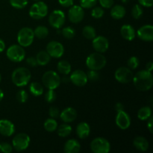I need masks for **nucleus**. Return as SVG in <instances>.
Listing matches in <instances>:
<instances>
[{
    "mask_svg": "<svg viewBox=\"0 0 153 153\" xmlns=\"http://www.w3.org/2000/svg\"><path fill=\"white\" fill-rule=\"evenodd\" d=\"M133 82L135 88L141 91H149L153 85V78L151 72L146 70L137 72L133 77Z\"/></svg>",
    "mask_w": 153,
    "mask_h": 153,
    "instance_id": "obj_1",
    "label": "nucleus"
},
{
    "mask_svg": "<svg viewBox=\"0 0 153 153\" xmlns=\"http://www.w3.org/2000/svg\"><path fill=\"white\" fill-rule=\"evenodd\" d=\"M31 77V73L25 67H18L13 70L11 75L12 82L17 87H23L28 85Z\"/></svg>",
    "mask_w": 153,
    "mask_h": 153,
    "instance_id": "obj_2",
    "label": "nucleus"
},
{
    "mask_svg": "<svg viewBox=\"0 0 153 153\" xmlns=\"http://www.w3.org/2000/svg\"><path fill=\"white\" fill-rule=\"evenodd\" d=\"M105 57L100 52H94L91 54L86 59V65L89 70H98L104 68L106 65Z\"/></svg>",
    "mask_w": 153,
    "mask_h": 153,
    "instance_id": "obj_3",
    "label": "nucleus"
},
{
    "mask_svg": "<svg viewBox=\"0 0 153 153\" xmlns=\"http://www.w3.org/2000/svg\"><path fill=\"white\" fill-rule=\"evenodd\" d=\"M42 82L43 85L48 89L55 90L59 87L61 80L58 73H55V71L49 70L43 75Z\"/></svg>",
    "mask_w": 153,
    "mask_h": 153,
    "instance_id": "obj_4",
    "label": "nucleus"
},
{
    "mask_svg": "<svg viewBox=\"0 0 153 153\" xmlns=\"http://www.w3.org/2000/svg\"><path fill=\"white\" fill-rule=\"evenodd\" d=\"M34 31L31 28L25 27L21 28L17 34V41L22 47H27L32 44L34 41Z\"/></svg>",
    "mask_w": 153,
    "mask_h": 153,
    "instance_id": "obj_5",
    "label": "nucleus"
},
{
    "mask_svg": "<svg viewBox=\"0 0 153 153\" xmlns=\"http://www.w3.org/2000/svg\"><path fill=\"white\" fill-rule=\"evenodd\" d=\"M48 13V6L43 1H37L31 6L29 15L32 19H40L45 17Z\"/></svg>",
    "mask_w": 153,
    "mask_h": 153,
    "instance_id": "obj_6",
    "label": "nucleus"
},
{
    "mask_svg": "<svg viewBox=\"0 0 153 153\" xmlns=\"http://www.w3.org/2000/svg\"><path fill=\"white\" fill-rule=\"evenodd\" d=\"M6 55L13 62H20L25 58V52L20 45H12L7 49Z\"/></svg>",
    "mask_w": 153,
    "mask_h": 153,
    "instance_id": "obj_7",
    "label": "nucleus"
},
{
    "mask_svg": "<svg viewBox=\"0 0 153 153\" xmlns=\"http://www.w3.org/2000/svg\"><path fill=\"white\" fill-rule=\"evenodd\" d=\"M91 149L94 153H108L111 145L108 140L104 137H97L91 141Z\"/></svg>",
    "mask_w": 153,
    "mask_h": 153,
    "instance_id": "obj_8",
    "label": "nucleus"
},
{
    "mask_svg": "<svg viewBox=\"0 0 153 153\" xmlns=\"http://www.w3.org/2000/svg\"><path fill=\"white\" fill-rule=\"evenodd\" d=\"M30 144V137L25 133H19L13 137L12 146L17 152L25 150Z\"/></svg>",
    "mask_w": 153,
    "mask_h": 153,
    "instance_id": "obj_9",
    "label": "nucleus"
},
{
    "mask_svg": "<svg viewBox=\"0 0 153 153\" xmlns=\"http://www.w3.org/2000/svg\"><path fill=\"white\" fill-rule=\"evenodd\" d=\"M49 22L53 28L60 29L65 22V14L61 10H55L49 16Z\"/></svg>",
    "mask_w": 153,
    "mask_h": 153,
    "instance_id": "obj_10",
    "label": "nucleus"
},
{
    "mask_svg": "<svg viewBox=\"0 0 153 153\" xmlns=\"http://www.w3.org/2000/svg\"><path fill=\"white\" fill-rule=\"evenodd\" d=\"M114 77L116 80L120 83L127 84L132 81L134 74H133L132 71L129 70V68L122 67L118 68L115 71Z\"/></svg>",
    "mask_w": 153,
    "mask_h": 153,
    "instance_id": "obj_11",
    "label": "nucleus"
},
{
    "mask_svg": "<svg viewBox=\"0 0 153 153\" xmlns=\"http://www.w3.org/2000/svg\"><path fill=\"white\" fill-rule=\"evenodd\" d=\"M46 52L52 58H59L64 55V48L59 42L50 41L46 46Z\"/></svg>",
    "mask_w": 153,
    "mask_h": 153,
    "instance_id": "obj_12",
    "label": "nucleus"
},
{
    "mask_svg": "<svg viewBox=\"0 0 153 153\" xmlns=\"http://www.w3.org/2000/svg\"><path fill=\"white\" fill-rule=\"evenodd\" d=\"M68 16L70 22L73 23H79L85 16V11L79 5H72L68 12Z\"/></svg>",
    "mask_w": 153,
    "mask_h": 153,
    "instance_id": "obj_13",
    "label": "nucleus"
},
{
    "mask_svg": "<svg viewBox=\"0 0 153 153\" xmlns=\"http://www.w3.org/2000/svg\"><path fill=\"white\" fill-rule=\"evenodd\" d=\"M70 79L73 85L78 87L85 86L88 82L87 74L81 70H76L73 71L70 76Z\"/></svg>",
    "mask_w": 153,
    "mask_h": 153,
    "instance_id": "obj_14",
    "label": "nucleus"
},
{
    "mask_svg": "<svg viewBox=\"0 0 153 153\" xmlns=\"http://www.w3.org/2000/svg\"><path fill=\"white\" fill-rule=\"evenodd\" d=\"M115 122L120 128L125 130L127 129L131 125V118L126 112L124 111V110L120 111L117 114Z\"/></svg>",
    "mask_w": 153,
    "mask_h": 153,
    "instance_id": "obj_15",
    "label": "nucleus"
},
{
    "mask_svg": "<svg viewBox=\"0 0 153 153\" xmlns=\"http://www.w3.org/2000/svg\"><path fill=\"white\" fill-rule=\"evenodd\" d=\"M93 47L96 52L100 53H104L108 49L109 42L105 37L99 36L93 39Z\"/></svg>",
    "mask_w": 153,
    "mask_h": 153,
    "instance_id": "obj_16",
    "label": "nucleus"
},
{
    "mask_svg": "<svg viewBox=\"0 0 153 153\" xmlns=\"http://www.w3.org/2000/svg\"><path fill=\"white\" fill-rule=\"evenodd\" d=\"M137 37L146 42H151L153 40V26L152 25H145L137 30Z\"/></svg>",
    "mask_w": 153,
    "mask_h": 153,
    "instance_id": "obj_17",
    "label": "nucleus"
},
{
    "mask_svg": "<svg viewBox=\"0 0 153 153\" xmlns=\"http://www.w3.org/2000/svg\"><path fill=\"white\" fill-rule=\"evenodd\" d=\"M15 126L13 123L7 120H0V134L5 137H10L14 133Z\"/></svg>",
    "mask_w": 153,
    "mask_h": 153,
    "instance_id": "obj_18",
    "label": "nucleus"
},
{
    "mask_svg": "<svg viewBox=\"0 0 153 153\" xmlns=\"http://www.w3.org/2000/svg\"><path fill=\"white\" fill-rule=\"evenodd\" d=\"M76 117H77V112L73 108H67L60 114L61 120L66 123L73 122L76 119Z\"/></svg>",
    "mask_w": 153,
    "mask_h": 153,
    "instance_id": "obj_19",
    "label": "nucleus"
},
{
    "mask_svg": "<svg viewBox=\"0 0 153 153\" xmlns=\"http://www.w3.org/2000/svg\"><path fill=\"white\" fill-rule=\"evenodd\" d=\"M81 150V144L76 139H70L65 143L64 152L66 153H78Z\"/></svg>",
    "mask_w": 153,
    "mask_h": 153,
    "instance_id": "obj_20",
    "label": "nucleus"
},
{
    "mask_svg": "<svg viewBox=\"0 0 153 153\" xmlns=\"http://www.w3.org/2000/svg\"><path fill=\"white\" fill-rule=\"evenodd\" d=\"M91 133V127L85 122L80 123L76 127V134L81 139H85Z\"/></svg>",
    "mask_w": 153,
    "mask_h": 153,
    "instance_id": "obj_21",
    "label": "nucleus"
},
{
    "mask_svg": "<svg viewBox=\"0 0 153 153\" xmlns=\"http://www.w3.org/2000/svg\"><path fill=\"white\" fill-rule=\"evenodd\" d=\"M120 34L126 40H133L135 37V30L131 25H123L121 27Z\"/></svg>",
    "mask_w": 153,
    "mask_h": 153,
    "instance_id": "obj_22",
    "label": "nucleus"
},
{
    "mask_svg": "<svg viewBox=\"0 0 153 153\" xmlns=\"http://www.w3.org/2000/svg\"><path fill=\"white\" fill-rule=\"evenodd\" d=\"M133 145L134 147L138 150L145 152L149 148V142L145 137L139 136V137H135L133 140Z\"/></svg>",
    "mask_w": 153,
    "mask_h": 153,
    "instance_id": "obj_23",
    "label": "nucleus"
},
{
    "mask_svg": "<svg viewBox=\"0 0 153 153\" xmlns=\"http://www.w3.org/2000/svg\"><path fill=\"white\" fill-rule=\"evenodd\" d=\"M126 8L123 5L117 4L114 6L111 10V15L115 19H120L123 18L126 15Z\"/></svg>",
    "mask_w": 153,
    "mask_h": 153,
    "instance_id": "obj_24",
    "label": "nucleus"
},
{
    "mask_svg": "<svg viewBox=\"0 0 153 153\" xmlns=\"http://www.w3.org/2000/svg\"><path fill=\"white\" fill-rule=\"evenodd\" d=\"M51 57L50 55L48 54L46 51H40L37 54L36 56V60H37V65L40 66H45L46 64H49L50 61Z\"/></svg>",
    "mask_w": 153,
    "mask_h": 153,
    "instance_id": "obj_25",
    "label": "nucleus"
},
{
    "mask_svg": "<svg viewBox=\"0 0 153 153\" xmlns=\"http://www.w3.org/2000/svg\"><path fill=\"white\" fill-rule=\"evenodd\" d=\"M29 91L32 95L35 96V97H39L43 94L44 90H43V87L39 82H34L30 85Z\"/></svg>",
    "mask_w": 153,
    "mask_h": 153,
    "instance_id": "obj_26",
    "label": "nucleus"
},
{
    "mask_svg": "<svg viewBox=\"0 0 153 153\" xmlns=\"http://www.w3.org/2000/svg\"><path fill=\"white\" fill-rule=\"evenodd\" d=\"M58 72L63 75H68L71 71V65L67 61L63 60L58 62L57 66Z\"/></svg>",
    "mask_w": 153,
    "mask_h": 153,
    "instance_id": "obj_27",
    "label": "nucleus"
},
{
    "mask_svg": "<svg viewBox=\"0 0 153 153\" xmlns=\"http://www.w3.org/2000/svg\"><path fill=\"white\" fill-rule=\"evenodd\" d=\"M152 116V109L149 106H145L139 109L137 112V117L140 120H146Z\"/></svg>",
    "mask_w": 153,
    "mask_h": 153,
    "instance_id": "obj_28",
    "label": "nucleus"
},
{
    "mask_svg": "<svg viewBox=\"0 0 153 153\" xmlns=\"http://www.w3.org/2000/svg\"><path fill=\"white\" fill-rule=\"evenodd\" d=\"M34 36H36L38 39H44L49 34V30L46 26L39 25L34 29Z\"/></svg>",
    "mask_w": 153,
    "mask_h": 153,
    "instance_id": "obj_29",
    "label": "nucleus"
},
{
    "mask_svg": "<svg viewBox=\"0 0 153 153\" xmlns=\"http://www.w3.org/2000/svg\"><path fill=\"white\" fill-rule=\"evenodd\" d=\"M72 132V127L67 123L61 124L58 128V134L61 137H66Z\"/></svg>",
    "mask_w": 153,
    "mask_h": 153,
    "instance_id": "obj_30",
    "label": "nucleus"
},
{
    "mask_svg": "<svg viewBox=\"0 0 153 153\" xmlns=\"http://www.w3.org/2000/svg\"><path fill=\"white\" fill-rule=\"evenodd\" d=\"M82 34H83L84 37L88 40H93L97 35L95 28L91 25H86L84 27L83 30H82Z\"/></svg>",
    "mask_w": 153,
    "mask_h": 153,
    "instance_id": "obj_31",
    "label": "nucleus"
},
{
    "mask_svg": "<svg viewBox=\"0 0 153 153\" xmlns=\"http://www.w3.org/2000/svg\"><path fill=\"white\" fill-rule=\"evenodd\" d=\"M43 126L46 131L52 132V131H55L58 128V123L54 118H49L45 121Z\"/></svg>",
    "mask_w": 153,
    "mask_h": 153,
    "instance_id": "obj_32",
    "label": "nucleus"
},
{
    "mask_svg": "<svg viewBox=\"0 0 153 153\" xmlns=\"http://www.w3.org/2000/svg\"><path fill=\"white\" fill-rule=\"evenodd\" d=\"M131 15H132L133 18L136 19L141 17L143 15V8L140 4H135L133 6L132 9H131Z\"/></svg>",
    "mask_w": 153,
    "mask_h": 153,
    "instance_id": "obj_33",
    "label": "nucleus"
},
{
    "mask_svg": "<svg viewBox=\"0 0 153 153\" xmlns=\"http://www.w3.org/2000/svg\"><path fill=\"white\" fill-rule=\"evenodd\" d=\"M61 34L65 38L72 39L75 37L76 31L72 27H65L61 30Z\"/></svg>",
    "mask_w": 153,
    "mask_h": 153,
    "instance_id": "obj_34",
    "label": "nucleus"
},
{
    "mask_svg": "<svg viewBox=\"0 0 153 153\" xmlns=\"http://www.w3.org/2000/svg\"><path fill=\"white\" fill-rule=\"evenodd\" d=\"M12 7L16 9L24 8L28 4V0H9Z\"/></svg>",
    "mask_w": 153,
    "mask_h": 153,
    "instance_id": "obj_35",
    "label": "nucleus"
},
{
    "mask_svg": "<svg viewBox=\"0 0 153 153\" xmlns=\"http://www.w3.org/2000/svg\"><path fill=\"white\" fill-rule=\"evenodd\" d=\"M98 0H79L82 8H92L97 4Z\"/></svg>",
    "mask_w": 153,
    "mask_h": 153,
    "instance_id": "obj_36",
    "label": "nucleus"
},
{
    "mask_svg": "<svg viewBox=\"0 0 153 153\" xmlns=\"http://www.w3.org/2000/svg\"><path fill=\"white\" fill-rule=\"evenodd\" d=\"M56 93L55 92L54 90L49 89V91L46 93L45 94V100L48 103H52L56 99Z\"/></svg>",
    "mask_w": 153,
    "mask_h": 153,
    "instance_id": "obj_37",
    "label": "nucleus"
},
{
    "mask_svg": "<svg viewBox=\"0 0 153 153\" xmlns=\"http://www.w3.org/2000/svg\"><path fill=\"white\" fill-rule=\"evenodd\" d=\"M139 59L135 56H132L127 61V64H128V67L131 70H135L136 68H137V67L139 66Z\"/></svg>",
    "mask_w": 153,
    "mask_h": 153,
    "instance_id": "obj_38",
    "label": "nucleus"
},
{
    "mask_svg": "<svg viewBox=\"0 0 153 153\" xmlns=\"http://www.w3.org/2000/svg\"><path fill=\"white\" fill-rule=\"evenodd\" d=\"M104 10L100 7H96L91 10V16L96 19H100L104 15Z\"/></svg>",
    "mask_w": 153,
    "mask_h": 153,
    "instance_id": "obj_39",
    "label": "nucleus"
},
{
    "mask_svg": "<svg viewBox=\"0 0 153 153\" xmlns=\"http://www.w3.org/2000/svg\"><path fill=\"white\" fill-rule=\"evenodd\" d=\"M28 94H27L26 91H24V90H20V91L17 93V94H16V100H17V101L20 103L25 102L28 100Z\"/></svg>",
    "mask_w": 153,
    "mask_h": 153,
    "instance_id": "obj_40",
    "label": "nucleus"
},
{
    "mask_svg": "<svg viewBox=\"0 0 153 153\" xmlns=\"http://www.w3.org/2000/svg\"><path fill=\"white\" fill-rule=\"evenodd\" d=\"M13 150V146L8 143L1 142L0 143V152L4 153H10Z\"/></svg>",
    "mask_w": 153,
    "mask_h": 153,
    "instance_id": "obj_41",
    "label": "nucleus"
},
{
    "mask_svg": "<svg viewBox=\"0 0 153 153\" xmlns=\"http://www.w3.org/2000/svg\"><path fill=\"white\" fill-rule=\"evenodd\" d=\"M87 76L88 79H90L91 81H97L99 79V74L97 70H90L87 74Z\"/></svg>",
    "mask_w": 153,
    "mask_h": 153,
    "instance_id": "obj_42",
    "label": "nucleus"
},
{
    "mask_svg": "<svg viewBox=\"0 0 153 153\" xmlns=\"http://www.w3.org/2000/svg\"><path fill=\"white\" fill-rule=\"evenodd\" d=\"M49 114L51 118H57L60 115L59 109H58V108L52 106V107H50V108H49Z\"/></svg>",
    "mask_w": 153,
    "mask_h": 153,
    "instance_id": "obj_43",
    "label": "nucleus"
},
{
    "mask_svg": "<svg viewBox=\"0 0 153 153\" xmlns=\"http://www.w3.org/2000/svg\"><path fill=\"white\" fill-rule=\"evenodd\" d=\"M102 7L105 8H110L113 6L114 0H99Z\"/></svg>",
    "mask_w": 153,
    "mask_h": 153,
    "instance_id": "obj_44",
    "label": "nucleus"
},
{
    "mask_svg": "<svg viewBox=\"0 0 153 153\" xmlns=\"http://www.w3.org/2000/svg\"><path fill=\"white\" fill-rule=\"evenodd\" d=\"M58 3L64 7H69L73 5V0H58Z\"/></svg>",
    "mask_w": 153,
    "mask_h": 153,
    "instance_id": "obj_45",
    "label": "nucleus"
},
{
    "mask_svg": "<svg viewBox=\"0 0 153 153\" xmlns=\"http://www.w3.org/2000/svg\"><path fill=\"white\" fill-rule=\"evenodd\" d=\"M138 2L141 6L149 7L152 6L153 0H138Z\"/></svg>",
    "mask_w": 153,
    "mask_h": 153,
    "instance_id": "obj_46",
    "label": "nucleus"
},
{
    "mask_svg": "<svg viewBox=\"0 0 153 153\" xmlns=\"http://www.w3.org/2000/svg\"><path fill=\"white\" fill-rule=\"evenodd\" d=\"M26 63L31 67H36L37 65V60H36V58H34V57H28L26 59Z\"/></svg>",
    "mask_w": 153,
    "mask_h": 153,
    "instance_id": "obj_47",
    "label": "nucleus"
},
{
    "mask_svg": "<svg viewBox=\"0 0 153 153\" xmlns=\"http://www.w3.org/2000/svg\"><path fill=\"white\" fill-rule=\"evenodd\" d=\"M149 120H148L147 123V128L149 129V131H150V133H152V128H153V119H152V117L151 116L149 118Z\"/></svg>",
    "mask_w": 153,
    "mask_h": 153,
    "instance_id": "obj_48",
    "label": "nucleus"
},
{
    "mask_svg": "<svg viewBox=\"0 0 153 153\" xmlns=\"http://www.w3.org/2000/svg\"><path fill=\"white\" fill-rule=\"evenodd\" d=\"M115 109H116L117 112L120 111H123L124 110V107H123V105L120 102H118L115 105Z\"/></svg>",
    "mask_w": 153,
    "mask_h": 153,
    "instance_id": "obj_49",
    "label": "nucleus"
},
{
    "mask_svg": "<svg viewBox=\"0 0 153 153\" xmlns=\"http://www.w3.org/2000/svg\"><path fill=\"white\" fill-rule=\"evenodd\" d=\"M146 70L149 72H152L153 70V63L152 61H149V62L147 63V64L146 65Z\"/></svg>",
    "mask_w": 153,
    "mask_h": 153,
    "instance_id": "obj_50",
    "label": "nucleus"
},
{
    "mask_svg": "<svg viewBox=\"0 0 153 153\" xmlns=\"http://www.w3.org/2000/svg\"><path fill=\"white\" fill-rule=\"evenodd\" d=\"M5 49V43L0 38V52H2Z\"/></svg>",
    "mask_w": 153,
    "mask_h": 153,
    "instance_id": "obj_51",
    "label": "nucleus"
},
{
    "mask_svg": "<svg viewBox=\"0 0 153 153\" xmlns=\"http://www.w3.org/2000/svg\"><path fill=\"white\" fill-rule=\"evenodd\" d=\"M3 97H4V93H3L2 90L0 89V102H1V100H2Z\"/></svg>",
    "mask_w": 153,
    "mask_h": 153,
    "instance_id": "obj_52",
    "label": "nucleus"
},
{
    "mask_svg": "<svg viewBox=\"0 0 153 153\" xmlns=\"http://www.w3.org/2000/svg\"><path fill=\"white\" fill-rule=\"evenodd\" d=\"M121 1H122V2L123 3H126L127 1H128V0H121Z\"/></svg>",
    "mask_w": 153,
    "mask_h": 153,
    "instance_id": "obj_53",
    "label": "nucleus"
},
{
    "mask_svg": "<svg viewBox=\"0 0 153 153\" xmlns=\"http://www.w3.org/2000/svg\"><path fill=\"white\" fill-rule=\"evenodd\" d=\"M34 1H40V0H34Z\"/></svg>",
    "mask_w": 153,
    "mask_h": 153,
    "instance_id": "obj_54",
    "label": "nucleus"
},
{
    "mask_svg": "<svg viewBox=\"0 0 153 153\" xmlns=\"http://www.w3.org/2000/svg\"><path fill=\"white\" fill-rule=\"evenodd\" d=\"M1 75H0V82H1Z\"/></svg>",
    "mask_w": 153,
    "mask_h": 153,
    "instance_id": "obj_55",
    "label": "nucleus"
}]
</instances>
